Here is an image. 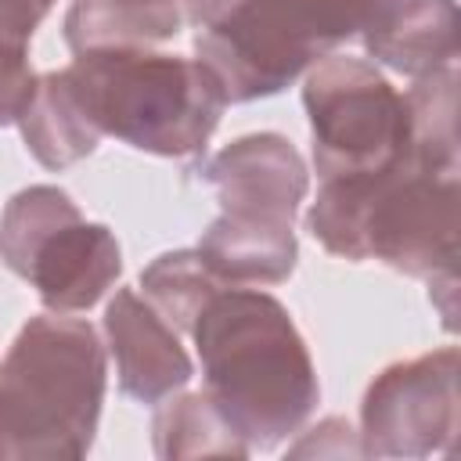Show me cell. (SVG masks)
Wrapping results in <instances>:
<instances>
[{"mask_svg": "<svg viewBox=\"0 0 461 461\" xmlns=\"http://www.w3.org/2000/svg\"><path fill=\"white\" fill-rule=\"evenodd\" d=\"M205 393L252 450H270L306 425L321 400L310 349L292 313L263 288L223 285L191 331Z\"/></svg>", "mask_w": 461, "mask_h": 461, "instance_id": "cell-1", "label": "cell"}, {"mask_svg": "<svg viewBox=\"0 0 461 461\" xmlns=\"http://www.w3.org/2000/svg\"><path fill=\"white\" fill-rule=\"evenodd\" d=\"M306 227L331 256L349 263L378 259L425 281L457 270V169L432 166L411 151L385 169L328 176L306 212Z\"/></svg>", "mask_w": 461, "mask_h": 461, "instance_id": "cell-2", "label": "cell"}, {"mask_svg": "<svg viewBox=\"0 0 461 461\" xmlns=\"http://www.w3.org/2000/svg\"><path fill=\"white\" fill-rule=\"evenodd\" d=\"M198 256L223 285H281L295 270L299 241L292 223H259L238 216H216L202 238Z\"/></svg>", "mask_w": 461, "mask_h": 461, "instance_id": "cell-12", "label": "cell"}, {"mask_svg": "<svg viewBox=\"0 0 461 461\" xmlns=\"http://www.w3.org/2000/svg\"><path fill=\"white\" fill-rule=\"evenodd\" d=\"M457 375L461 353L454 346L396 360L382 375H375L360 403L364 457L454 454Z\"/></svg>", "mask_w": 461, "mask_h": 461, "instance_id": "cell-8", "label": "cell"}, {"mask_svg": "<svg viewBox=\"0 0 461 461\" xmlns=\"http://www.w3.org/2000/svg\"><path fill=\"white\" fill-rule=\"evenodd\" d=\"M227 0H184V7H187V25H202V22H209L220 7H223Z\"/></svg>", "mask_w": 461, "mask_h": 461, "instance_id": "cell-20", "label": "cell"}, {"mask_svg": "<svg viewBox=\"0 0 461 461\" xmlns=\"http://www.w3.org/2000/svg\"><path fill=\"white\" fill-rule=\"evenodd\" d=\"M0 259L54 313L90 310L122 274L115 234L104 223H86L54 184H32L4 205Z\"/></svg>", "mask_w": 461, "mask_h": 461, "instance_id": "cell-6", "label": "cell"}, {"mask_svg": "<svg viewBox=\"0 0 461 461\" xmlns=\"http://www.w3.org/2000/svg\"><path fill=\"white\" fill-rule=\"evenodd\" d=\"M292 457H364L360 432L346 418H324L288 447Z\"/></svg>", "mask_w": 461, "mask_h": 461, "instance_id": "cell-19", "label": "cell"}, {"mask_svg": "<svg viewBox=\"0 0 461 461\" xmlns=\"http://www.w3.org/2000/svg\"><path fill=\"white\" fill-rule=\"evenodd\" d=\"M151 439L155 454L162 461L180 457H249L252 447L234 432V425L223 418V411L212 403L205 389L198 393H169L158 400V411L151 418Z\"/></svg>", "mask_w": 461, "mask_h": 461, "instance_id": "cell-15", "label": "cell"}, {"mask_svg": "<svg viewBox=\"0 0 461 461\" xmlns=\"http://www.w3.org/2000/svg\"><path fill=\"white\" fill-rule=\"evenodd\" d=\"M104 335L115 357L119 389L140 403H158L194 375L176 328L133 288H115L104 306Z\"/></svg>", "mask_w": 461, "mask_h": 461, "instance_id": "cell-10", "label": "cell"}, {"mask_svg": "<svg viewBox=\"0 0 461 461\" xmlns=\"http://www.w3.org/2000/svg\"><path fill=\"white\" fill-rule=\"evenodd\" d=\"M216 288H223V281L205 267V259L198 256V249L162 252V256H155L140 270V292H144V299L176 331H191L198 310L205 306V299Z\"/></svg>", "mask_w": 461, "mask_h": 461, "instance_id": "cell-17", "label": "cell"}, {"mask_svg": "<svg viewBox=\"0 0 461 461\" xmlns=\"http://www.w3.org/2000/svg\"><path fill=\"white\" fill-rule=\"evenodd\" d=\"M14 126L22 130V140L32 151V158L54 173L94 155V148L101 144V133L86 119L76 90L65 79V68H50L36 76L32 94Z\"/></svg>", "mask_w": 461, "mask_h": 461, "instance_id": "cell-13", "label": "cell"}, {"mask_svg": "<svg viewBox=\"0 0 461 461\" xmlns=\"http://www.w3.org/2000/svg\"><path fill=\"white\" fill-rule=\"evenodd\" d=\"M108 382L97 328L68 313L29 317L0 364V436L18 461H76L90 450Z\"/></svg>", "mask_w": 461, "mask_h": 461, "instance_id": "cell-3", "label": "cell"}, {"mask_svg": "<svg viewBox=\"0 0 461 461\" xmlns=\"http://www.w3.org/2000/svg\"><path fill=\"white\" fill-rule=\"evenodd\" d=\"M403 94L411 108L414 155L443 169H461L457 166V65L418 76Z\"/></svg>", "mask_w": 461, "mask_h": 461, "instance_id": "cell-16", "label": "cell"}, {"mask_svg": "<svg viewBox=\"0 0 461 461\" xmlns=\"http://www.w3.org/2000/svg\"><path fill=\"white\" fill-rule=\"evenodd\" d=\"M378 0H227L194 29L198 61L227 104L281 94L321 58L360 36Z\"/></svg>", "mask_w": 461, "mask_h": 461, "instance_id": "cell-5", "label": "cell"}, {"mask_svg": "<svg viewBox=\"0 0 461 461\" xmlns=\"http://www.w3.org/2000/svg\"><path fill=\"white\" fill-rule=\"evenodd\" d=\"M303 104L321 180L385 169L414 151L407 94L364 58H321L306 72Z\"/></svg>", "mask_w": 461, "mask_h": 461, "instance_id": "cell-7", "label": "cell"}, {"mask_svg": "<svg viewBox=\"0 0 461 461\" xmlns=\"http://www.w3.org/2000/svg\"><path fill=\"white\" fill-rule=\"evenodd\" d=\"M65 79L101 137L162 158L202 151L227 108L220 79L198 58L148 47L79 50Z\"/></svg>", "mask_w": 461, "mask_h": 461, "instance_id": "cell-4", "label": "cell"}, {"mask_svg": "<svg viewBox=\"0 0 461 461\" xmlns=\"http://www.w3.org/2000/svg\"><path fill=\"white\" fill-rule=\"evenodd\" d=\"M205 180L216 191L220 212L259 223H292L310 173L299 148L281 133H245L205 162Z\"/></svg>", "mask_w": 461, "mask_h": 461, "instance_id": "cell-9", "label": "cell"}, {"mask_svg": "<svg viewBox=\"0 0 461 461\" xmlns=\"http://www.w3.org/2000/svg\"><path fill=\"white\" fill-rule=\"evenodd\" d=\"M364 50L411 79L457 65L454 0H378L360 29Z\"/></svg>", "mask_w": 461, "mask_h": 461, "instance_id": "cell-11", "label": "cell"}, {"mask_svg": "<svg viewBox=\"0 0 461 461\" xmlns=\"http://www.w3.org/2000/svg\"><path fill=\"white\" fill-rule=\"evenodd\" d=\"M54 0H0V126L18 122L36 72L29 61V43Z\"/></svg>", "mask_w": 461, "mask_h": 461, "instance_id": "cell-18", "label": "cell"}, {"mask_svg": "<svg viewBox=\"0 0 461 461\" xmlns=\"http://www.w3.org/2000/svg\"><path fill=\"white\" fill-rule=\"evenodd\" d=\"M0 457H7V447H4V436H0Z\"/></svg>", "mask_w": 461, "mask_h": 461, "instance_id": "cell-21", "label": "cell"}, {"mask_svg": "<svg viewBox=\"0 0 461 461\" xmlns=\"http://www.w3.org/2000/svg\"><path fill=\"white\" fill-rule=\"evenodd\" d=\"M187 25L184 0H72L65 14V43L79 50L151 47Z\"/></svg>", "mask_w": 461, "mask_h": 461, "instance_id": "cell-14", "label": "cell"}]
</instances>
